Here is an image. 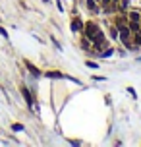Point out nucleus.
<instances>
[{
	"mask_svg": "<svg viewBox=\"0 0 141 147\" xmlns=\"http://www.w3.org/2000/svg\"><path fill=\"white\" fill-rule=\"evenodd\" d=\"M81 47L87 51V49H89V39H83V41H81Z\"/></svg>",
	"mask_w": 141,
	"mask_h": 147,
	"instance_id": "9d476101",
	"label": "nucleus"
},
{
	"mask_svg": "<svg viewBox=\"0 0 141 147\" xmlns=\"http://www.w3.org/2000/svg\"><path fill=\"white\" fill-rule=\"evenodd\" d=\"M139 31V22H130V33H137Z\"/></svg>",
	"mask_w": 141,
	"mask_h": 147,
	"instance_id": "20e7f679",
	"label": "nucleus"
},
{
	"mask_svg": "<svg viewBox=\"0 0 141 147\" xmlns=\"http://www.w3.org/2000/svg\"><path fill=\"white\" fill-rule=\"evenodd\" d=\"M46 76H48V78H62V74H58V72H48Z\"/></svg>",
	"mask_w": 141,
	"mask_h": 147,
	"instance_id": "1a4fd4ad",
	"label": "nucleus"
},
{
	"mask_svg": "<svg viewBox=\"0 0 141 147\" xmlns=\"http://www.w3.org/2000/svg\"><path fill=\"white\" fill-rule=\"evenodd\" d=\"M14 130H15V132H21L23 126H21V124H14Z\"/></svg>",
	"mask_w": 141,
	"mask_h": 147,
	"instance_id": "9b49d317",
	"label": "nucleus"
},
{
	"mask_svg": "<svg viewBox=\"0 0 141 147\" xmlns=\"http://www.w3.org/2000/svg\"><path fill=\"white\" fill-rule=\"evenodd\" d=\"M137 33H139V35H141V27H139V31H137Z\"/></svg>",
	"mask_w": 141,
	"mask_h": 147,
	"instance_id": "ddd939ff",
	"label": "nucleus"
},
{
	"mask_svg": "<svg viewBox=\"0 0 141 147\" xmlns=\"http://www.w3.org/2000/svg\"><path fill=\"white\" fill-rule=\"evenodd\" d=\"M128 18H130V22H139V20H141L139 12H130V14H128Z\"/></svg>",
	"mask_w": 141,
	"mask_h": 147,
	"instance_id": "f03ea898",
	"label": "nucleus"
},
{
	"mask_svg": "<svg viewBox=\"0 0 141 147\" xmlns=\"http://www.w3.org/2000/svg\"><path fill=\"white\" fill-rule=\"evenodd\" d=\"M81 25L83 23L79 22V20H74V22H72V31H81Z\"/></svg>",
	"mask_w": 141,
	"mask_h": 147,
	"instance_id": "39448f33",
	"label": "nucleus"
},
{
	"mask_svg": "<svg viewBox=\"0 0 141 147\" xmlns=\"http://www.w3.org/2000/svg\"><path fill=\"white\" fill-rule=\"evenodd\" d=\"M0 35H2V37H8V33H6V29H2V27H0Z\"/></svg>",
	"mask_w": 141,
	"mask_h": 147,
	"instance_id": "f8f14e48",
	"label": "nucleus"
},
{
	"mask_svg": "<svg viewBox=\"0 0 141 147\" xmlns=\"http://www.w3.org/2000/svg\"><path fill=\"white\" fill-rule=\"evenodd\" d=\"M21 93H23V97H25V101H27V105H29V107H33V99H31L29 91H27V89H21Z\"/></svg>",
	"mask_w": 141,
	"mask_h": 147,
	"instance_id": "7ed1b4c3",
	"label": "nucleus"
},
{
	"mask_svg": "<svg viewBox=\"0 0 141 147\" xmlns=\"http://www.w3.org/2000/svg\"><path fill=\"white\" fill-rule=\"evenodd\" d=\"M110 37L114 39V41L118 39V27H110Z\"/></svg>",
	"mask_w": 141,
	"mask_h": 147,
	"instance_id": "6e6552de",
	"label": "nucleus"
},
{
	"mask_svg": "<svg viewBox=\"0 0 141 147\" xmlns=\"http://www.w3.org/2000/svg\"><path fill=\"white\" fill-rule=\"evenodd\" d=\"M120 37H122V41H124V45H126L128 49H130V45H132V37H130V27H126V25H120Z\"/></svg>",
	"mask_w": 141,
	"mask_h": 147,
	"instance_id": "f257e3e1",
	"label": "nucleus"
},
{
	"mask_svg": "<svg viewBox=\"0 0 141 147\" xmlns=\"http://www.w3.org/2000/svg\"><path fill=\"white\" fill-rule=\"evenodd\" d=\"M27 70H29V72L33 74V76H37V78L41 76V72H39V70H37L35 66H33V64H29V62H27Z\"/></svg>",
	"mask_w": 141,
	"mask_h": 147,
	"instance_id": "423d86ee",
	"label": "nucleus"
},
{
	"mask_svg": "<svg viewBox=\"0 0 141 147\" xmlns=\"http://www.w3.org/2000/svg\"><path fill=\"white\" fill-rule=\"evenodd\" d=\"M87 8L93 10V12H97V2H95V0H87Z\"/></svg>",
	"mask_w": 141,
	"mask_h": 147,
	"instance_id": "0eeeda50",
	"label": "nucleus"
}]
</instances>
